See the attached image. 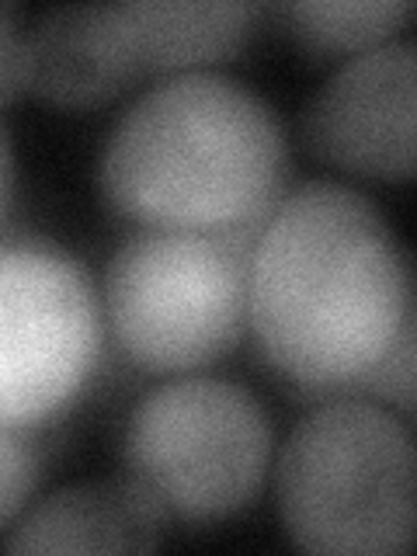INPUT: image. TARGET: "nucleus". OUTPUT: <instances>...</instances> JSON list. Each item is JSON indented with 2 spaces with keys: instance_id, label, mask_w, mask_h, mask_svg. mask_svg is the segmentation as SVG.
Listing matches in <instances>:
<instances>
[{
  "instance_id": "nucleus-3",
  "label": "nucleus",
  "mask_w": 417,
  "mask_h": 556,
  "mask_svg": "<svg viewBox=\"0 0 417 556\" xmlns=\"http://www.w3.org/2000/svg\"><path fill=\"white\" fill-rule=\"evenodd\" d=\"M414 434L369 396H327L289 431L278 515L306 553L393 556L414 543Z\"/></svg>"
},
{
  "instance_id": "nucleus-8",
  "label": "nucleus",
  "mask_w": 417,
  "mask_h": 556,
  "mask_svg": "<svg viewBox=\"0 0 417 556\" xmlns=\"http://www.w3.org/2000/svg\"><path fill=\"white\" fill-rule=\"evenodd\" d=\"M28 94L66 112L115 101L143 80L109 4L52 8L25 31Z\"/></svg>"
},
{
  "instance_id": "nucleus-10",
  "label": "nucleus",
  "mask_w": 417,
  "mask_h": 556,
  "mask_svg": "<svg viewBox=\"0 0 417 556\" xmlns=\"http://www.w3.org/2000/svg\"><path fill=\"white\" fill-rule=\"evenodd\" d=\"M112 22L129 46L139 74L178 77L202 66L226 63L248 46L261 8L257 4H170V0H136L109 4Z\"/></svg>"
},
{
  "instance_id": "nucleus-15",
  "label": "nucleus",
  "mask_w": 417,
  "mask_h": 556,
  "mask_svg": "<svg viewBox=\"0 0 417 556\" xmlns=\"http://www.w3.org/2000/svg\"><path fill=\"white\" fill-rule=\"evenodd\" d=\"M8 199H11V153H8L4 129H0V216H4Z\"/></svg>"
},
{
  "instance_id": "nucleus-14",
  "label": "nucleus",
  "mask_w": 417,
  "mask_h": 556,
  "mask_svg": "<svg viewBox=\"0 0 417 556\" xmlns=\"http://www.w3.org/2000/svg\"><path fill=\"white\" fill-rule=\"evenodd\" d=\"M28 94V46L17 8L0 0V109Z\"/></svg>"
},
{
  "instance_id": "nucleus-2",
  "label": "nucleus",
  "mask_w": 417,
  "mask_h": 556,
  "mask_svg": "<svg viewBox=\"0 0 417 556\" xmlns=\"http://www.w3.org/2000/svg\"><path fill=\"white\" fill-rule=\"evenodd\" d=\"M286 178L289 139L271 104L208 70L147 87L101 153L104 202L150 230L226 233L265 223Z\"/></svg>"
},
{
  "instance_id": "nucleus-4",
  "label": "nucleus",
  "mask_w": 417,
  "mask_h": 556,
  "mask_svg": "<svg viewBox=\"0 0 417 556\" xmlns=\"http://www.w3.org/2000/svg\"><path fill=\"white\" fill-rule=\"evenodd\" d=\"M261 223L226 233L150 230L118 243L104 271V330L147 376H191L248 334L251 251Z\"/></svg>"
},
{
  "instance_id": "nucleus-7",
  "label": "nucleus",
  "mask_w": 417,
  "mask_h": 556,
  "mask_svg": "<svg viewBox=\"0 0 417 556\" xmlns=\"http://www.w3.org/2000/svg\"><path fill=\"white\" fill-rule=\"evenodd\" d=\"M414 60L417 49L410 39L348 56L303 115L309 153L358 178L410 181Z\"/></svg>"
},
{
  "instance_id": "nucleus-12",
  "label": "nucleus",
  "mask_w": 417,
  "mask_h": 556,
  "mask_svg": "<svg viewBox=\"0 0 417 556\" xmlns=\"http://www.w3.org/2000/svg\"><path fill=\"white\" fill-rule=\"evenodd\" d=\"M49 463V425L14 428L0 425V532L28 511Z\"/></svg>"
},
{
  "instance_id": "nucleus-13",
  "label": "nucleus",
  "mask_w": 417,
  "mask_h": 556,
  "mask_svg": "<svg viewBox=\"0 0 417 556\" xmlns=\"http://www.w3.org/2000/svg\"><path fill=\"white\" fill-rule=\"evenodd\" d=\"M414 334L417 327L400 334L393 352L382 358V365L362 390V396L376 400V404H390V410H396L404 421L414 417Z\"/></svg>"
},
{
  "instance_id": "nucleus-5",
  "label": "nucleus",
  "mask_w": 417,
  "mask_h": 556,
  "mask_svg": "<svg viewBox=\"0 0 417 556\" xmlns=\"http://www.w3.org/2000/svg\"><path fill=\"white\" fill-rule=\"evenodd\" d=\"M271 448L268 410L251 390L191 372L153 387L132 407L122 459L167 518L208 526L257 501Z\"/></svg>"
},
{
  "instance_id": "nucleus-11",
  "label": "nucleus",
  "mask_w": 417,
  "mask_h": 556,
  "mask_svg": "<svg viewBox=\"0 0 417 556\" xmlns=\"http://www.w3.org/2000/svg\"><path fill=\"white\" fill-rule=\"evenodd\" d=\"M407 0H295V4H278L275 14L282 17L289 35L300 39L309 52L320 56H358L382 42H393L396 31L410 17Z\"/></svg>"
},
{
  "instance_id": "nucleus-6",
  "label": "nucleus",
  "mask_w": 417,
  "mask_h": 556,
  "mask_svg": "<svg viewBox=\"0 0 417 556\" xmlns=\"http://www.w3.org/2000/svg\"><path fill=\"white\" fill-rule=\"evenodd\" d=\"M101 352L91 271L49 240H0V425H52L94 379Z\"/></svg>"
},
{
  "instance_id": "nucleus-9",
  "label": "nucleus",
  "mask_w": 417,
  "mask_h": 556,
  "mask_svg": "<svg viewBox=\"0 0 417 556\" xmlns=\"http://www.w3.org/2000/svg\"><path fill=\"white\" fill-rule=\"evenodd\" d=\"M167 511L136 480H91L49 494L11 526L8 553H147Z\"/></svg>"
},
{
  "instance_id": "nucleus-1",
  "label": "nucleus",
  "mask_w": 417,
  "mask_h": 556,
  "mask_svg": "<svg viewBox=\"0 0 417 556\" xmlns=\"http://www.w3.org/2000/svg\"><path fill=\"white\" fill-rule=\"evenodd\" d=\"M248 327L268 369L306 396H362L414 320L407 254L372 199L303 181L251 251Z\"/></svg>"
}]
</instances>
